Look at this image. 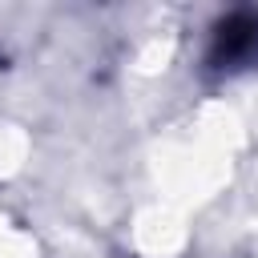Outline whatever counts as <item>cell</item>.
Masks as SVG:
<instances>
[{"instance_id": "6da1fadb", "label": "cell", "mask_w": 258, "mask_h": 258, "mask_svg": "<svg viewBox=\"0 0 258 258\" xmlns=\"http://www.w3.org/2000/svg\"><path fill=\"white\" fill-rule=\"evenodd\" d=\"M254 52H258V16L254 12L222 24V32H218V56L222 60H242V56H254Z\"/></svg>"}]
</instances>
